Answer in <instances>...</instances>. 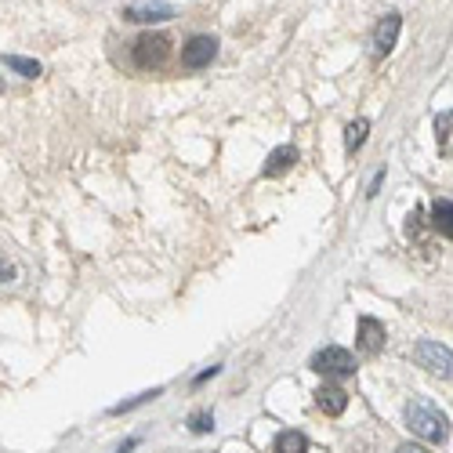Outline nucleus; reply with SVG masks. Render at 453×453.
I'll use <instances>...</instances> for the list:
<instances>
[{
    "mask_svg": "<svg viewBox=\"0 0 453 453\" xmlns=\"http://www.w3.org/2000/svg\"><path fill=\"white\" fill-rule=\"evenodd\" d=\"M406 425L413 435H421L425 442H446L449 439V421H446V413L428 403V399H413L406 403Z\"/></svg>",
    "mask_w": 453,
    "mask_h": 453,
    "instance_id": "1",
    "label": "nucleus"
},
{
    "mask_svg": "<svg viewBox=\"0 0 453 453\" xmlns=\"http://www.w3.org/2000/svg\"><path fill=\"white\" fill-rule=\"evenodd\" d=\"M167 55H171V36H164V33H145L131 48V58L138 69H160L167 62Z\"/></svg>",
    "mask_w": 453,
    "mask_h": 453,
    "instance_id": "2",
    "label": "nucleus"
},
{
    "mask_svg": "<svg viewBox=\"0 0 453 453\" xmlns=\"http://www.w3.org/2000/svg\"><path fill=\"white\" fill-rule=\"evenodd\" d=\"M312 370L316 373H326V377H349L356 373V359L349 349H337V345H326L312 356Z\"/></svg>",
    "mask_w": 453,
    "mask_h": 453,
    "instance_id": "3",
    "label": "nucleus"
},
{
    "mask_svg": "<svg viewBox=\"0 0 453 453\" xmlns=\"http://www.w3.org/2000/svg\"><path fill=\"white\" fill-rule=\"evenodd\" d=\"M214 55H218V41L214 36H193L185 48H181V65L185 69H203V65H211L214 62Z\"/></svg>",
    "mask_w": 453,
    "mask_h": 453,
    "instance_id": "4",
    "label": "nucleus"
},
{
    "mask_svg": "<svg viewBox=\"0 0 453 453\" xmlns=\"http://www.w3.org/2000/svg\"><path fill=\"white\" fill-rule=\"evenodd\" d=\"M418 363L428 366L432 373H442V377H453V352L442 349L439 342H421L418 345Z\"/></svg>",
    "mask_w": 453,
    "mask_h": 453,
    "instance_id": "5",
    "label": "nucleus"
},
{
    "mask_svg": "<svg viewBox=\"0 0 453 453\" xmlns=\"http://www.w3.org/2000/svg\"><path fill=\"white\" fill-rule=\"evenodd\" d=\"M356 345H359V352L377 356V352L385 349V326L377 323L373 316H363L359 319V330H356Z\"/></svg>",
    "mask_w": 453,
    "mask_h": 453,
    "instance_id": "6",
    "label": "nucleus"
},
{
    "mask_svg": "<svg viewBox=\"0 0 453 453\" xmlns=\"http://www.w3.org/2000/svg\"><path fill=\"white\" fill-rule=\"evenodd\" d=\"M124 19L127 22H164V19H174V8L164 4V0H142V4L124 8Z\"/></svg>",
    "mask_w": 453,
    "mask_h": 453,
    "instance_id": "7",
    "label": "nucleus"
},
{
    "mask_svg": "<svg viewBox=\"0 0 453 453\" xmlns=\"http://www.w3.org/2000/svg\"><path fill=\"white\" fill-rule=\"evenodd\" d=\"M399 26H403V19H399L395 12L377 22V29H373V55H377V58H385V55L395 48V41H399Z\"/></svg>",
    "mask_w": 453,
    "mask_h": 453,
    "instance_id": "8",
    "label": "nucleus"
},
{
    "mask_svg": "<svg viewBox=\"0 0 453 453\" xmlns=\"http://www.w3.org/2000/svg\"><path fill=\"white\" fill-rule=\"evenodd\" d=\"M316 403H319L323 413H330V418H342L345 406H349V392L337 388V385H323V388L316 392Z\"/></svg>",
    "mask_w": 453,
    "mask_h": 453,
    "instance_id": "9",
    "label": "nucleus"
},
{
    "mask_svg": "<svg viewBox=\"0 0 453 453\" xmlns=\"http://www.w3.org/2000/svg\"><path fill=\"white\" fill-rule=\"evenodd\" d=\"M294 164H297V149H294V145H280L276 153L265 160V178H280V174H287Z\"/></svg>",
    "mask_w": 453,
    "mask_h": 453,
    "instance_id": "10",
    "label": "nucleus"
},
{
    "mask_svg": "<svg viewBox=\"0 0 453 453\" xmlns=\"http://www.w3.org/2000/svg\"><path fill=\"white\" fill-rule=\"evenodd\" d=\"M432 229L453 240V200H435L432 203Z\"/></svg>",
    "mask_w": 453,
    "mask_h": 453,
    "instance_id": "11",
    "label": "nucleus"
},
{
    "mask_svg": "<svg viewBox=\"0 0 453 453\" xmlns=\"http://www.w3.org/2000/svg\"><path fill=\"white\" fill-rule=\"evenodd\" d=\"M435 134H439V153L453 160V112H439L435 117Z\"/></svg>",
    "mask_w": 453,
    "mask_h": 453,
    "instance_id": "12",
    "label": "nucleus"
},
{
    "mask_svg": "<svg viewBox=\"0 0 453 453\" xmlns=\"http://www.w3.org/2000/svg\"><path fill=\"white\" fill-rule=\"evenodd\" d=\"M273 453H309V439L301 432H280Z\"/></svg>",
    "mask_w": 453,
    "mask_h": 453,
    "instance_id": "13",
    "label": "nucleus"
},
{
    "mask_svg": "<svg viewBox=\"0 0 453 453\" xmlns=\"http://www.w3.org/2000/svg\"><path fill=\"white\" fill-rule=\"evenodd\" d=\"M366 131H370V124H366V120L349 124V131H345V149H349V153H356V149L366 142Z\"/></svg>",
    "mask_w": 453,
    "mask_h": 453,
    "instance_id": "14",
    "label": "nucleus"
},
{
    "mask_svg": "<svg viewBox=\"0 0 453 453\" xmlns=\"http://www.w3.org/2000/svg\"><path fill=\"white\" fill-rule=\"evenodd\" d=\"M4 65L15 69V73H22V77H41V62H29V58H19V55H8Z\"/></svg>",
    "mask_w": 453,
    "mask_h": 453,
    "instance_id": "15",
    "label": "nucleus"
},
{
    "mask_svg": "<svg viewBox=\"0 0 453 453\" xmlns=\"http://www.w3.org/2000/svg\"><path fill=\"white\" fill-rule=\"evenodd\" d=\"M160 395V388H153V392H142L138 399H127V403H117V406H112V413H124V410H134L138 403H149V399H157Z\"/></svg>",
    "mask_w": 453,
    "mask_h": 453,
    "instance_id": "16",
    "label": "nucleus"
},
{
    "mask_svg": "<svg viewBox=\"0 0 453 453\" xmlns=\"http://www.w3.org/2000/svg\"><path fill=\"white\" fill-rule=\"evenodd\" d=\"M211 428H214L211 413H196V418H193V432H211Z\"/></svg>",
    "mask_w": 453,
    "mask_h": 453,
    "instance_id": "17",
    "label": "nucleus"
},
{
    "mask_svg": "<svg viewBox=\"0 0 453 453\" xmlns=\"http://www.w3.org/2000/svg\"><path fill=\"white\" fill-rule=\"evenodd\" d=\"M381 181H385V171H377V174H373V181H370V188H366V196H373L377 188H381Z\"/></svg>",
    "mask_w": 453,
    "mask_h": 453,
    "instance_id": "18",
    "label": "nucleus"
},
{
    "mask_svg": "<svg viewBox=\"0 0 453 453\" xmlns=\"http://www.w3.org/2000/svg\"><path fill=\"white\" fill-rule=\"evenodd\" d=\"M395 453H428V449H425V446H413V442H403Z\"/></svg>",
    "mask_w": 453,
    "mask_h": 453,
    "instance_id": "19",
    "label": "nucleus"
}]
</instances>
